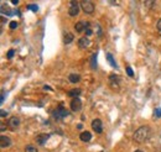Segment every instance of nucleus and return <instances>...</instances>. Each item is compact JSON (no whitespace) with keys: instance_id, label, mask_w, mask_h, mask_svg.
Returning a JSON list of instances; mask_svg holds the SVG:
<instances>
[{"instance_id":"9","label":"nucleus","mask_w":161,"mask_h":152,"mask_svg":"<svg viewBox=\"0 0 161 152\" xmlns=\"http://www.w3.org/2000/svg\"><path fill=\"white\" fill-rule=\"evenodd\" d=\"M89 26V24L88 22H84V21H79V22H77L76 26H75V29L77 32H83V31H86V29Z\"/></svg>"},{"instance_id":"34","label":"nucleus","mask_w":161,"mask_h":152,"mask_svg":"<svg viewBox=\"0 0 161 152\" xmlns=\"http://www.w3.org/2000/svg\"><path fill=\"white\" fill-rule=\"evenodd\" d=\"M135 152H143L141 150H136V151H135Z\"/></svg>"},{"instance_id":"27","label":"nucleus","mask_w":161,"mask_h":152,"mask_svg":"<svg viewBox=\"0 0 161 152\" xmlns=\"http://www.w3.org/2000/svg\"><path fill=\"white\" fill-rule=\"evenodd\" d=\"M91 35H92V30H91L89 26H88V27L86 29V36L88 37V36H91Z\"/></svg>"},{"instance_id":"24","label":"nucleus","mask_w":161,"mask_h":152,"mask_svg":"<svg viewBox=\"0 0 161 152\" xmlns=\"http://www.w3.org/2000/svg\"><path fill=\"white\" fill-rule=\"evenodd\" d=\"M9 26H10V29H11V30H15V29L18 27V22L16 21H11V22L9 24Z\"/></svg>"},{"instance_id":"29","label":"nucleus","mask_w":161,"mask_h":152,"mask_svg":"<svg viewBox=\"0 0 161 152\" xmlns=\"http://www.w3.org/2000/svg\"><path fill=\"white\" fill-rule=\"evenodd\" d=\"M0 115H1V118H6L8 116V113L5 111V110H1V111H0Z\"/></svg>"},{"instance_id":"26","label":"nucleus","mask_w":161,"mask_h":152,"mask_svg":"<svg viewBox=\"0 0 161 152\" xmlns=\"http://www.w3.org/2000/svg\"><path fill=\"white\" fill-rule=\"evenodd\" d=\"M156 29H157V31H159V34H160V36H161V19L157 21V24H156Z\"/></svg>"},{"instance_id":"19","label":"nucleus","mask_w":161,"mask_h":152,"mask_svg":"<svg viewBox=\"0 0 161 152\" xmlns=\"http://www.w3.org/2000/svg\"><path fill=\"white\" fill-rule=\"evenodd\" d=\"M1 13H3V14H6L8 16H11V15L14 14L13 11H10L9 8H8V6H5V5H3V8H1Z\"/></svg>"},{"instance_id":"1","label":"nucleus","mask_w":161,"mask_h":152,"mask_svg":"<svg viewBox=\"0 0 161 152\" xmlns=\"http://www.w3.org/2000/svg\"><path fill=\"white\" fill-rule=\"evenodd\" d=\"M150 136H151V130H150L149 126H141L139 127L136 131L134 132V141H136V142L141 144V142H145Z\"/></svg>"},{"instance_id":"3","label":"nucleus","mask_w":161,"mask_h":152,"mask_svg":"<svg viewBox=\"0 0 161 152\" xmlns=\"http://www.w3.org/2000/svg\"><path fill=\"white\" fill-rule=\"evenodd\" d=\"M81 8L83 9V11L86 14H93L94 13V4L92 1H88V0H84V1L81 3Z\"/></svg>"},{"instance_id":"11","label":"nucleus","mask_w":161,"mask_h":152,"mask_svg":"<svg viewBox=\"0 0 161 152\" xmlns=\"http://www.w3.org/2000/svg\"><path fill=\"white\" fill-rule=\"evenodd\" d=\"M79 139L83 141V142H89L92 140V134L89 131H83V132L79 135Z\"/></svg>"},{"instance_id":"14","label":"nucleus","mask_w":161,"mask_h":152,"mask_svg":"<svg viewBox=\"0 0 161 152\" xmlns=\"http://www.w3.org/2000/svg\"><path fill=\"white\" fill-rule=\"evenodd\" d=\"M79 94H81V89L75 88V89H72V90L68 92V97H72V99H73V98H78Z\"/></svg>"},{"instance_id":"6","label":"nucleus","mask_w":161,"mask_h":152,"mask_svg":"<svg viewBox=\"0 0 161 152\" xmlns=\"http://www.w3.org/2000/svg\"><path fill=\"white\" fill-rule=\"evenodd\" d=\"M92 129L96 134H102L103 132V124L99 119H94L92 121Z\"/></svg>"},{"instance_id":"31","label":"nucleus","mask_w":161,"mask_h":152,"mask_svg":"<svg viewBox=\"0 0 161 152\" xmlns=\"http://www.w3.org/2000/svg\"><path fill=\"white\" fill-rule=\"evenodd\" d=\"M44 89H45V90H52V88H51L50 85H45Z\"/></svg>"},{"instance_id":"13","label":"nucleus","mask_w":161,"mask_h":152,"mask_svg":"<svg viewBox=\"0 0 161 152\" xmlns=\"http://www.w3.org/2000/svg\"><path fill=\"white\" fill-rule=\"evenodd\" d=\"M109 79H110V84L113 85V88L118 87V84H119V76L110 74V76H109Z\"/></svg>"},{"instance_id":"8","label":"nucleus","mask_w":161,"mask_h":152,"mask_svg":"<svg viewBox=\"0 0 161 152\" xmlns=\"http://www.w3.org/2000/svg\"><path fill=\"white\" fill-rule=\"evenodd\" d=\"M49 139H50V135L49 134H41L39 136H36V144L40 145V146H44Z\"/></svg>"},{"instance_id":"5","label":"nucleus","mask_w":161,"mask_h":152,"mask_svg":"<svg viewBox=\"0 0 161 152\" xmlns=\"http://www.w3.org/2000/svg\"><path fill=\"white\" fill-rule=\"evenodd\" d=\"M82 109V102H81V99L79 98H73L71 100V110L72 111H79V110Z\"/></svg>"},{"instance_id":"25","label":"nucleus","mask_w":161,"mask_h":152,"mask_svg":"<svg viewBox=\"0 0 161 152\" xmlns=\"http://www.w3.org/2000/svg\"><path fill=\"white\" fill-rule=\"evenodd\" d=\"M127 73H128L129 77H134V72L131 69V67H127Z\"/></svg>"},{"instance_id":"32","label":"nucleus","mask_w":161,"mask_h":152,"mask_svg":"<svg viewBox=\"0 0 161 152\" xmlns=\"http://www.w3.org/2000/svg\"><path fill=\"white\" fill-rule=\"evenodd\" d=\"M11 4L13 5H18L19 4V0H11Z\"/></svg>"},{"instance_id":"23","label":"nucleus","mask_w":161,"mask_h":152,"mask_svg":"<svg viewBox=\"0 0 161 152\" xmlns=\"http://www.w3.org/2000/svg\"><path fill=\"white\" fill-rule=\"evenodd\" d=\"M14 55H15V51L14 50H10V51H8V55H6V57L9 60H11L13 57H14Z\"/></svg>"},{"instance_id":"21","label":"nucleus","mask_w":161,"mask_h":152,"mask_svg":"<svg viewBox=\"0 0 161 152\" xmlns=\"http://www.w3.org/2000/svg\"><path fill=\"white\" fill-rule=\"evenodd\" d=\"M27 9L29 10H31V11H34V13H36L39 10V6L36 4H30V5H27Z\"/></svg>"},{"instance_id":"12","label":"nucleus","mask_w":161,"mask_h":152,"mask_svg":"<svg viewBox=\"0 0 161 152\" xmlns=\"http://www.w3.org/2000/svg\"><path fill=\"white\" fill-rule=\"evenodd\" d=\"M88 46H89V39L88 37H81L78 40V47H81V48H87Z\"/></svg>"},{"instance_id":"33","label":"nucleus","mask_w":161,"mask_h":152,"mask_svg":"<svg viewBox=\"0 0 161 152\" xmlns=\"http://www.w3.org/2000/svg\"><path fill=\"white\" fill-rule=\"evenodd\" d=\"M83 126H82V124H78V125H77V129H78V130H81Z\"/></svg>"},{"instance_id":"18","label":"nucleus","mask_w":161,"mask_h":152,"mask_svg":"<svg viewBox=\"0 0 161 152\" xmlns=\"http://www.w3.org/2000/svg\"><path fill=\"white\" fill-rule=\"evenodd\" d=\"M91 68L92 69H97V53L92 55L91 57Z\"/></svg>"},{"instance_id":"16","label":"nucleus","mask_w":161,"mask_h":152,"mask_svg":"<svg viewBox=\"0 0 161 152\" xmlns=\"http://www.w3.org/2000/svg\"><path fill=\"white\" fill-rule=\"evenodd\" d=\"M68 81H70L71 83H78V82L81 81V76H79V74H70Z\"/></svg>"},{"instance_id":"4","label":"nucleus","mask_w":161,"mask_h":152,"mask_svg":"<svg viewBox=\"0 0 161 152\" xmlns=\"http://www.w3.org/2000/svg\"><path fill=\"white\" fill-rule=\"evenodd\" d=\"M79 4L77 1H71V5H70V9H68V14L70 16H77L79 13Z\"/></svg>"},{"instance_id":"10","label":"nucleus","mask_w":161,"mask_h":152,"mask_svg":"<svg viewBox=\"0 0 161 152\" xmlns=\"http://www.w3.org/2000/svg\"><path fill=\"white\" fill-rule=\"evenodd\" d=\"M10 145H11V140H10L8 136H0V146H1L3 148L9 147Z\"/></svg>"},{"instance_id":"2","label":"nucleus","mask_w":161,"mask_h":152,"mask_svg":"<svg viewBox=\"0 0 161 152\" xmlns=\"http://www.w3.org/2000/svg\"><path fill=\"white\" fill-rule=\"evenodd\" d=\"M52 115H53V119H55V120H61V119H63V118H66V116H68L70 113L61 105V106L57 108L56 110H53Z\"/></svg>"},{"instance_id":"28","label":"nucleus","mask_w":161,"mask_h":152,"mask_svg":"<svg viewBox=\"0 0 161 152\" xmlns=\"http://www.w3.org/2000/svg\"><path fill=\"white\" fill-rule=\"evenodd\" d=\"M4 100H5V92L3 90V92H1V98H0V103L3 104V103H4Z\"/></svg>"},{"instance_id":"30","label":"nucleus","mask_w":161,"mask_h":152,"mask_svg":"<svg viewBox=\"0 0 161 152\" xmlns=\"http://www.w3.org/2000/svg\"><path fill=\"white\" fill-rule=\"evenodd\" d=\"M5 129H6V125H5L4 123H1V124H0V130H1V131H5Z\"/></svg>"},{"instance_id":"17","label":"nucleus","mask_w":161,"mask_h":152,"mask_svg":"<svg viewBox=\"0 0 161 152\" xmlns=\"http://www.w3.org/2000/svg\"><path fill=\"white\" fill-rule=\"evenodd\" d=\"M107 60H108V62H109V63H110V66H112L113 68H118V66H117V62L114 61V58H113L112 53H107Z\"/></svg>"},{"instance_id":"7","label":"nucleus","mask_w":161,"mask_h":152,"mask_svg":"<svg viewBox=\"0 0 161 152\" xmlns=\"http://www.w3.org/2000/svg\"><path fill=\"white\" fill-rule=\"evenodd\" d=\"M19 125H20V119L18 116H13V118H10L9 119V123H8V126L10 127V130H13L15 131L18 127H19Z\"/></svg>"},{"instance_id":"20","label":"nucleus","mask_w":161,"mask_h":152,"mask_svg":"<svg viewBox=\"0 0 161 152\" xmlns=\"http://www.w3.org/2000/svg\"><path fill=\"white\" fill-rule=\"evenodd\" d=\"M25 152H39V151H37V148H36L35 146H32V145H27L26 147H25Z\"/></svg>"},{"instance_id":"15","label":"nucleus","mask_w":161,"mask_h":152,"mask_svg":"<svg viewBox=\"0 0 161 152\" xmlns=\"http://www.w3.org/2000/svg\"><path fill=\"white\" fill-rule=\"evenodd\" d=\"M72 41H73V34L67 32V34L65 35V37H63V42H65L66 45H68V43L72 42Z\"/></svg>"},{"instance_id":"22","label":"nucleus","mask_w":161,"mask_h":152,"mask_svg":"<svg viewBox=\"0 0 161 152\" xmlns=\"http://www.w3.org/2000/svg\"><path fill=\"white\" fill-rule=\"evenodd\" d=\"M154 116L155 118H161V108H156L154 110Z\"/></svg>"}]
</instances>
